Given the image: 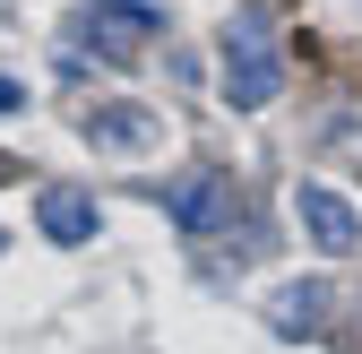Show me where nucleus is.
I'll return each instance as SVG.
<instances>
[{
	"mask_svg": "<svg viewBox=\"0 0 362 354\" xmlns=\"http://www.w3.org/2000/svg\"><path fill=\"white\" fill-rule=\"evenodd\" d=\"M216 69H224V104L233 113H267L285 96V52H276V35H267L259 9H233L216 35Z\"/></svg>",
	"mask_w": 362,
	"mask_h": 354,
	"instance_id": "nucleus-1",
	"label": "nucleus"
},
{
	"mask_svg": "<svg viewBox=\"0 0 362 354\" xmlns=\"http://www.w3.org/2000/svg\"><path fill=\"white\" fill-rule=\"evenodd\" d=\"M293 225H302L310 251H328V259L362 251V207H354L337 182H293Z\"/></svg>",
	"mask_w": 362,
	"mask_h": 354,
	"instance_id": "nucleus-2",
	"label": "nucleus"
},
{
	"mask_svg": "<svg viewBox=\"0 0 362 354\" xmlns=\"http://www.w3.org/2000/svg\"><path fill=\"white\" fill-rule=\"evenodd\" d=\"M78 130H86L95 156H156V147H164V121H156L147 104H95Z\"/></svg>",
	"mask_w": 362,
	"mask_h": 354,
	"instance_id": "nucleus-3",
	"label": "nucleus"
},
{
	"mask_svg": "<svg viewBox=\"0 0 362 354\" xmlns=\"http://www.w3.org/2000/svg\"><path fill=\"white\" fill-rule=\"evenodd\" d=\"M328 302H337V294H328L320 277H293V285L267 294V329H276V337H328V320H337Z\"/></svg>",
	"mask_w": 362,
	"mask_h": 354,
	"instance_id": "nucleus-4",
	"label": "nucleus"
},
{
	"mask_svg": "<svg viewBox=\"0 0 362 354\" xmlns=\"http://www.w3.org/2000/svg\"><path fill=\"white\" fill-rule=\"evenodd\" d=\"M35 225L52 234L61 251H78V242H95V234H104V207H95V190H69V182H61V190H43V199H35Z\"/></svg>",
	"mask_w": 362,
	"mask_h": 354,
	"instance_id": "nucleus-5",
	"label": "nucleus"
},
{
	"mask_svg": "<svg viewBox=\"0 0 362 354\" xmlns=\"http://www.w3.org/2000/svg\"><path fill=\"white\" fill-rule=\"evenodd\" d=\"M224 199H233V190H224L216 173H190V182H173V199H164V207H173V225H181V234H216Z\"/></svg>",
	"mask_w": 362,
	"mask_h": 354,
	"instance_id": "nucleus-6",
	"label": "nucleus"
},
{
	"mask_svg": "<svg viewBox=\"0 0 362 354\" xmlns=\"http://www.w3.org/2000/svg\"><path fill=\"white\" fill-rule=\"evenodd\" d=\"M95 18L121 35H147V26H164V0H95Z\"/></svg>",
	"mask_w": 362,
	"mask_h": 354,
	"instance_id": "nucleus-7",
	"label": "nucleus"
},
{
	"mask_svg": "<svg viewBox=\"0 0 362 354\" xmlns=\"http://www.w3.org/2000/svg\"><path fill=\"white\" fill-rule=\"evenodd\" d=\"M9 113H26V78H0V121Z\"/></svg>",
	"mask_w": 362,
	"mask_h": 354,
	"instance_id": "nucleus-8",
	"label": "nucleus"
}]
</instances>
